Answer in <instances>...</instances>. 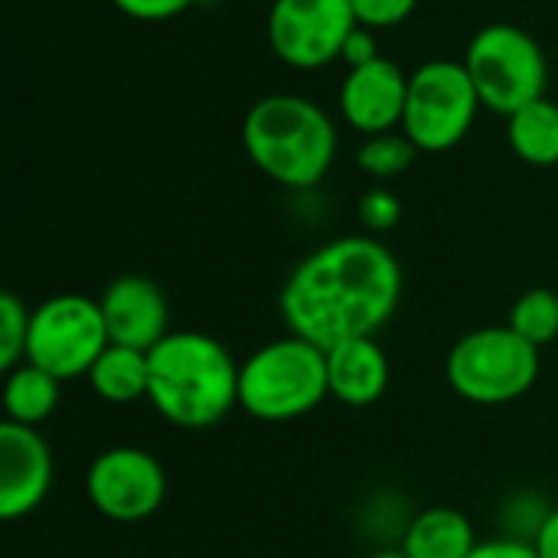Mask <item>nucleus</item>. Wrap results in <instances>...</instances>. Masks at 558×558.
<instances>
[{"instance_id":"15","label":"nucleus","mask_w":558,"mask_h":558,"mask_svg":"<svg viewBox=\"0 0 558 558\" xmlns=\"http://www.w3.org/2000/svg\"><path fill=\"white\" fill-rule=\"evenodd\" d=\"M477 530L458 507H425L409 517L399 549L409 558H468L477 549Z\"/></svg>"},{"instance_id":"24","label":"nucleus","mask_w":558,"mask_h":558,"mask_svg":"<svg viewBox=\"0 0 558 558\" xmlns=\"http://www.w3.org/2000/svg\"><path fill=\"white\" fill-rule=\"evenodd\" d=\"M350 3H353L360 26H369V29H392L405 23L418 7V0H350Z\"/></svg>"},{"instance_id":"27","label":"nucleus","mask_w":558,"mask_h":558,"mask_svg":"<svg viewBox=\"0 0 558 558\" xmlns=\"http://www.w3.org/2000/svg\"><path fill=\"white\" fill-rule=\"evenodd\" d=\"M340 59L347 62V69H356V65H366V62L379 59L376 29H369V26H356V29L350 33V39H347V46H343V56H340Z\"/></svg>"},{"instance_id":"25","label":"nucleus","mask_w":558,"mask_h":558,"mask_svg":"<svg viewBox=\"0 0 558 558\" xmlns=\"http://www.w3.org/2000/svg\"><path fill=\"white\" fill-rule=\"evenodd\" d=\"M124 16L141 23H163L180 13H186L196 0H111Z\"/></svg>"},{"instance_id":"11","label":"nucleus","mask_w":558,"mask_h":558,"mask_svg":"<svg viewBox=\"0 0 558 558\" xmlns=\"http://www.w3.org/2000/svg\"><path fill=\"white\" fill-rule=\"evenodd\" d=\"M56 481V461L46 435L29 425L0 422V517L7 523L36 513Z\"/></svg>"},{"instance_id":"20","label":"nucleus","mask_w":558,"mask_h":558,"mask_svg":"<svg viewBox=\"0 0 558 558\" xmlns=\"http://www.w3.org/2000/svg\"><path fill=\"white\" fill-rule=\"evenodd\" d=\"M418 154H422V150L409 141V134H405L402 128H399V131H383V134H369V137L360 144V150H356V167H360L366 177L386 183V180L402 177V173L415 163Z\"/></svg>"},{"instance_id":"26","label":"nucleus","mask_w":558,"mask_h":558,"mask_svg":"<svg viewBox=\"0 0 558 558\" xmlns=\"http://www.w3.org/2000/svg\"><path fill=\"white\" fill-rule=\"evenodd\" d=\"M468 558H539L533 543H523V539H513V536H494V539H481L477 549Z\"/></svg>"},{"instance_id":"22","label":"nucleus","mask_w":558,"mask_h":558,"mask_svg":"<svg viewBox=\"0 0 558 558\" xmlns=\"http://www.w3.org/2000/svg\"><path fill=\"white\" fill-rule=\"evenodd\" d=\"M553 510L556 507L539 490H517L500 507V530H504L500 536H513V539L533 543L539 536V530L546 526Z\"/></svg>"},{"instance_id":"28","label":"nucleus","mask_w":558,"mask_h":558,"mask_svg":"<svg viewBox=\"0 0 558 558\" xmlns=\"http://www.w3.org/2000/svg\"><path fill=\"white\" fill-rule=\"evenodd\" d=\"M533 546H536L539 558H558V507L549 513V520L539 530V536L533 539Z\"/></svg>"},{"instance_id":"3","label":"nucleus","mask_w":558,"mask_h":558,"mask_svg":"<svg viewBox=\"0 0 558 558\" xmlns=\"http://www.w3.org/2000/svg\"><path fill=\"white\" fill-rule=\"evenodd\" d=\"M242 147L278 186L314 190L333 167L337 124L317 101L294 92H275L245 111Z\"/></svg>"},{"instance_id":"5","label":"nucleus","mask_w":558,"mask_h":558,"mask_svg":"<svg viewBox=\"0 0 558 558\" xmlns=\"http://www.w3.org/2000/svg\"><path fill=\"white\" fill-rule=\"evenodd\" d=\"M543 369V350L507 324L464 333L445 360V379L471 405H510L523 399Z\"/></svg>"},{"instance_id":"4","label":"nucleus","mask_w":558,"mask_h":558,"mask_svg":"<svg viewBox=\"0 0 558 558\" xmlns=\"http://www.w3.org/2000/svg\"><path fill=\"white\" fill-rule=\"evenodd\" d=\"M327 396V350L307 337L284 333L239 363V409L258 422L278 425L304 418Z\"/></svg>"},{"instance_id":"9","label":"nucleus","mask_w":558,"mask_h":558,"mask_svg":"<svg viewBox=\"0 0 558 558\" xmlns=\"http://www.w3.org/2000/svg\"><path fill=\"white\" fill-rule=\"evenodd\" d=\"M85 497L111 523H144L167 500V471L147 448L114 445L92 458Z\"/></svg>"},{"instance_id":"8","label":"nucleus","mask_w":558,"mask_h":558,"mask_svg":"<svg viewBox=\"0 0 558 558\" xmlns=\"http://www.w3.org/2000/svg\"><path fill=\"white\" fill-rule=\"evenodd\" d=\"M108 343L111 340L98 298L52 294L33 307L26 363L46 369L59 383H72L88 376Z\"/></svg>"},{"instance_id":"17","label":"nucleus","mask_w":558,"mask_h":558,"mask_svg":"<svg viewBox=\"0 0 558 558\" xmlns=\"http://www.w3.org/2000/svg\"><path fill=\"white\" fill-rule=\"evenodd\" d=\"M59 396L62 383L56 376L33 363H20L16 369L3 373V422L39 428L59 409Z\"/></svg>"},{"instance_id":"1","label":"nucleus","mask_w":558,"mask_h":558,"mask_svg":"<svg viewBox=\"0 0 558 558\" xmlns=\"http://www.w3.org/2000/svg\"><path fill=\"white\" fill-rule=\"evenodd\" d=\"M402 265L376 235H340L304 255L278 298L288 333L330 350L376 337L399 311Z\"/></svg>"},{"instance_id":"16","label":"nucleus","mask_w":558,"mask_h":558,"mask_svg":"<svg viewBox=\"0 0 558 558\" xmlns=\"http://www.w3.org/2000/svg\"><path fill=\"white\" fill-rule=\"evenodd\" d=\"M85 379H88V389L101 402H108V405L147 402V392H150V360H147L144 350L108 343L101 350V356L95 360V366L88 369Z\"/></svg>"},{"instance_id":"23","label":"nucleus","mask_w":558,"mask_h":558,"mask_svg":"<svg viewBox=\"0 0 558 558\" xmlns=\"http://www.w3.org/2000/svg\"><path fill=\"white\" fill-rule=\"evenodd\" d=\"M356 213H360L363 229L369 235H379V232H389V229L399 226V219H402V199L392 190H386V186H373V190H366L360 196Z\"/></svg>"},{"instance_id":"14","label":"nucleus","mask_w":558,"mask_h":558,"mask_svg":"<svg viewBox=\"0 0 558 558\" xmlns=\"http://www.w3.org/2000/svg\"><path fill=\"white\" fill-rule=\"evenodd\" d=\"M327 383H330V396L347 409L376 405L392 383V366L383 343L376 337H356L330 347Z\"/></svg>"},{"instance_id":"10","label":"nucleus","mask_w":558,"mask_h":558,"mask_svg":"<svg viewBox=\"0 0 558 558\" xmlns=\"http://www.w3.org/2000/svg\"><path fill=\"white\" fill-rule=\"evenodd\" d=\"M356 26L350 0H275L268 10V46L291 69H324L343 56Z\"/></svg>"},{"instance_id":"13","label":"nucleus","mask_w":558,"mask_h":558,"mask_svg":"<svg viewBox=\"0 0 558 558\" xmlns=\"http://www.w3.org/2000/svg\"><path fill=\"white\" fill-rule=\"evenodd\" d=\"M101 314L108 327V340L118 347L150 353L170 333V304L157 281L144 275H118L105 284Z\"/></svg>"},{"instance_id":"21","label":"nucleus","mask_w":558,"mask_h":558,"mask_svg":"<svg viewBox=\"0 0 558 558\" xmlns=\"http://www.w3.org/2000/svg\"><path fill=\"white\" fill-rule=\"evenodd\" d=\"M29 317H33V307L20 294L13 291L0 294V369L3 373L26 363Z\"/></svg>"},{"instance_id":"18","label":"nucleus","mask_w":558,"mask_h":558,"mask_svg":"<svg viewBox=\"0 0 558 558\" xmlns=\"http://www.w3.org/2000/svg\"><path fill=\"white\" fill-rule=\"evenodd\" d=\"M510 150L530 167L558 163V105L546 95L507 118Z\"/></svg>"},{"instance_id":"7","label":"nucleus","mask_w":558,"mask_h":558,"mask_svg":"<svg viewBox=\"0 0 558 558\" xmlns=\"http://www.w3.org/2000/svg\"><path fill=\"white\" fill-rule=\"evenodd\" d=\"M481 108L468 65L432 59L409 75L402 131L422 154H445L471 134Z\"/></svg>"},{"instance_id":"19","label":"nucleus","mask_w":558,"mask_h":558,"mask_svg":"<svg viewBox=\"0 0 558 558\" xmlns=\"http://www.w3.org/2000/svg\"><path fill=\"white\" fill-rule=\"evenodd\" d=\"M507 327L517 330L533 347L546 350L549 343H558V294L549 288H530L523 291L507 317Z\"/></svg>"},{"instance_id":"2","label":"nucleus","mask_w":558,"mask_h":558,"mask_svg":"<svg viewBox=\"0 0 558 558\" xmlns=\"http://www.w3.org/2000/svg\"><path fill=\"white\" fill-rule=\"evenodd\" d=\"M147 360V402L173 428H216L239 405V363L216 337L203 330H170Z\"/></svg>"},{"instance_id":"12","label":"nucleus","mask_w":558,"mask_h":558,"mask_svg":"<svg viewBox=\"0 0 558 558\" xmlns=\"http://www.w3.org/2000/svg\"><path fill=\"white\" fill-rule=\"evenodd\" d=\"M409 75L386 56L347 69L340 82V114L363 137L402 128Z\"/></svg>"},{"instance_id":"29","label":"nucleus","mask_w":558,"mask_h":558,"mask_svg":"<svg viewBox=\"0 0 558 558\" xmlns=\"http://www.w3.org/2000/svg\"><path fill=\"white\" fill-rule=\"evenodd\" d=\"M366 558H409L399 546H383V549H376L373 556H366Z\"/></svg>"},{"instance_id":"6","label":"nucleus","mask_w":558,"mask_h":558,"mask_svg":"<svg viewBox=\"0 0 558 558\" xmlns=\"http://www.w3.org/2000/svg\"><path fill=\"white\" fill-rule=\"evenodd\" d=\"M487 111L510 118L546 95L549 62L543 46L517 23H490L477 29L461 59Z\"/></svg>"}]
</instances>
